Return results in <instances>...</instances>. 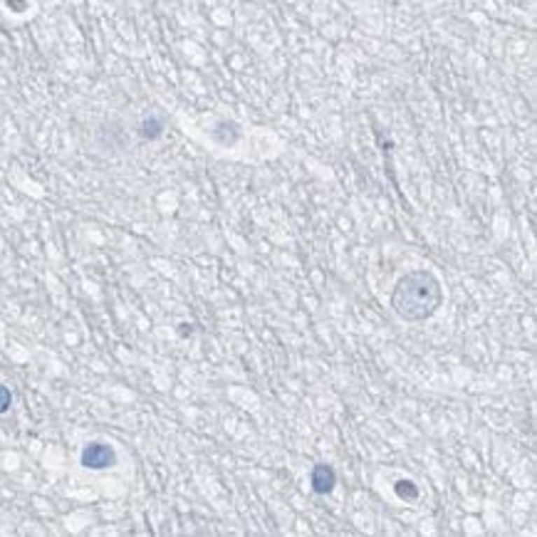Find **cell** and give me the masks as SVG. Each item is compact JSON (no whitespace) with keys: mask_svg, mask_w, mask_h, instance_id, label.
Masks as SVG:
<instances>
[{"mask_svg":"<svg viewBox=\"0 0 537 537\" xmlns=\"http://www.w3.org/2000/svg\"><path fill=\"white\" fill-rule=\"evenodd\" d=\"M139 132H141V137H144V139L154 141V139H159L161 132H164V124H161L156 117H149V119H144V122H141V129H139Z\"/></svg>","mask_w":537,"mask_h":537,"instance_id":"4","label":"cell"},{"mask_svg":"<svg viewBox=\"0 0 537 537\" xmlns=\"http://www.w3.org/2000/svg\"><path fill=\"white\" fill-rule=\"evenodd\" d=\"M309 483H312V490L317 495H327L332 493V488L337 485V473L332 466H327V463H317L312 468V473H309Z\"/></svg>","mask_w":537,"mask_h":537,"instance_id":"3","label":"cell"},{"mask_svg":"<svg viewBox=\"0 0 537 537\" xmlns=\"http://www.w3.org/2000/svg\"><path fill=\"white\" fill-rule=\"evenodd\" d=\"M389 302L404 322H424L443 305V288L433 272L411 270L396 280Z\"/></svg>","mask_w":537,"mask_h":537,"instance_id":"1","label":"cell"},{"mask_svg":"<svg viewBox=\"0 0 537 537\" xmlns=\"http://www.w3.org/2000/svg\"><path fill=\"white\" fill-rule=\"evenodd\" d=\"M396 495L404 500H416L419 498V488H416L411 480H399V483H396Z\"/></svg>","mask_w":537,"mask_h":537,"instance_id":"5","label":"cell"},{"mask_svg":"<svg viewBox=\"0 0 537 537\" xmlns=\"http://www.w3.org/2000/svg\"><path fill=\"white\" fill-rule=\"evenodd\" d=\"M80 463L90 470H104V468H112L114 463H117V453H114V448L109 446V443L92 441L82 448Z\"/></svg>","mask_w":537,"mask_h":537,"instance_id":"2","label":"cell"},{"mask_svg":"<svg viewBox=\"0 0 537 537\" xmlns=\"http://www.w3.org/2000/svg\"><path fill=\"white\" fill-rule=\"evenodd\" d=\"M11 404H13V393H11V389L3 386V384H0V414H6V411L11 409Z\"/></svg>","mask_w":537,"mask_h":537,"instance_id":"6","label":"cell"}]
</instances>
